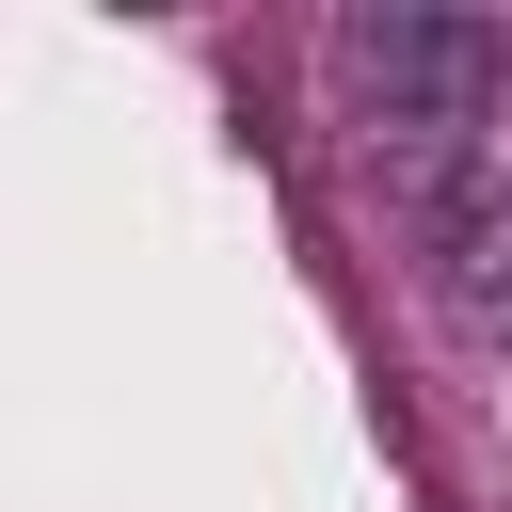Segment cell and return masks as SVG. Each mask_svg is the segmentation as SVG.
I'll list each match as a JSON object with an SVG mask.
<instances>
[{
	"label": "cell",
	"instance_id": "1",
	"mask_svg": "<svg viewBox=\"0 0 512 512\" xmlns=\"http://www.w3.org/2000/svg\"><path fill=\"white\" fill-rule=\"evenodd\" d=\"M320 80L352 96V144L384 160V192L432 224V256L512 208V160H496V112H512V32L464 16V0H352L320 32Z\"/></svg>",
	"mask_w": 512,
	"mask_h": 512
},
{
	"label": "cell",
	"instance_id": "2",
	"mask_svg": "<svg viewBox=\"0 0 512 512\" xmlns=\"http://www.w3.org/2000/svg\"><path fill=\"white\" fill-rule=\"evenodd\" d=\"M432 288H448V320H464V336L512 368V208H480V224L432 256Z\"/></svg>",
	"mask_w": 512,
	"mask_h": 512
}]
</instances>
